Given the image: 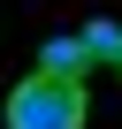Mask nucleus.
<instances>
[{"mask_svg":"<svg viewBox=\"0 0 122 129\" xmlns=\"http://www.w3.org/2000/svg\"><path fill=\"white\" fill-rule=\"evenodd\" d=\"M84 84H61V76H23L8 91V129H84Z\"/></svg>","mask_w":122,"mask_h":129,"instance_id":"1","label":"nucleus"},{"mask_svg":"<svg viewBox=\"0 0 122 129\" xmlns=\"http://www.w3.org/2000/svg\"><path fill=\"white\" fill-rule=\"evenodd\" d=\"M92 69H99V61H92L84 30H53V38L38 46V76H61V84H84Z\"/></svg>","mask_w":122,"mask_h":129,"instance_id":"2","label":"nucleus"},{"mask_svg":"<svg viewBox=\"0 0 122 129\" xmlns=\"http://www.w3.org/2000/svg\"><path fill=\"white\" fill-rule=\"evenodd\" d=\"M114 38H122L114 23H84V46H92V61H99V69H107V53H114Z\"/></svg>","mask_w":122,"mask_h":129,"instance_id":"3","label":"nucleus"},{"mask_svg":"<svg viewBox=\"0 0 122 129\" xmlns=\"http://www.w3.org/2000/svg\"><path fill=\"white\" fill-rule=\"evenodd\" d=\"M107 69H114V76H122V38H114V53H107Z\"/></svg>","mask_w":122,"mask_h":129,"instance_id":"4","label":"nucleus"}]
</instances>
